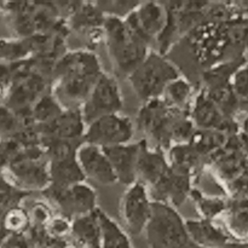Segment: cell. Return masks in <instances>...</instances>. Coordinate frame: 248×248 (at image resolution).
I'll return each mask as SVG.
<instances>
[{
  "label": "cell",
  "mask_w": 248,
  "mask_h": 248,
  "mask_svg": "<svg viewBox=\"0 0 248 248\" xmlns=\"http://www.w3.org/2000/svg\"><path fill=\"white\" fill-rule=\"evenodd\" d=\"M106 41L113 64L119 74L131 75L147 58V46L126 21L109 17L104 22Z\"/></svg>",
  "instance_id": "7a4b0ae2"
},
{
  "label": "cell",
  "mask_w": 248,
  "mask_h": 248,
  "mask_svg": "<svg viewBox=\"0 0 248 248\" xmlns=\"http://www.w3.org/2000/svg\"><path fill=\"white\" fill-rule=\"evenodd\" d=\"M108 156L118 182L132 186L137 176L138 157L140 153V143L138 144H124L116 147L103 148Z\"/></svg>",
  "instance_id": "8fae6325"
},
{
  "label": "cell",
  "mask_w": 248,
  "mask_h": 248,
  "mask_svg": "<svg viewBox=\"0 0 248 248\" xmlns=\"http://www.w3.org/2000/svg\"><path fill=\"white\" fill-rule=\"evenodd\" d=\"M137 171L145 182L155 186L169 173L170 169L161 153L149 152L145 147V142H142Z\"/></svg>",
  "instance_id": "5bb4252c"
},
{
  "label": "cell",
  "mask_w": 248,
  "mask_h": 248,
  "mask_svg": "<svg viewBox=\"0 0 248 248\" xmlns=\"http://www.w3.org/2000/svg\"><path fill=\"white\" fill-rule=\"evenodd\" d=\"M123 107L120 89L114 78L102 74L89 98L84 103L82 118L86 124H92L97 119L116 114Z\"/></svg>",
  "instance_id": "5b68a950"
},
{
  "label": "cell",
  "mask_w": 248,
  "mask_h": 248,
  "mask_svg": "<svg viewBox=\"0 0 248 248\" xmlns=\"http://www.w3.org/2000/svg\"><path fill=\"white\" fill-rule=\"evenodd\" d=\"M73 235L78 242L87 248L102 247V232L99 223V211L81 216L73 224Z\"/></svg>",
  "instance_id": "9a60e30c"
},
{
  "label": "cell",
  "mask_w": 248,
  "mask_h": 248,
  "mask_svg": "<svg viewBox=\"0 0 248 248\" xmlns=\"http://www.w3.org/2000/svg\"><path fill=\"white\" fill-rule=\"evenodd\" d=\"M194 118H195L198 125L201 127H227V120L220 113L219 107L210 98L206 96L199 97L196 102L195 110H194Z\"/></svg>",
  "instance_id": "ac0fdd59"
},
{
  "label": "cell",
  "mask_w": 248,
  "mask_h": 248,
  "mask_svg": "<svg viewBox=\"0 0 248 248\" xmlns=\"http://www.w3.org/2000/svg\"><path fill=\"white\" fill-rule=\"evenodd\" d=\"M28 223V217L19 208H11L4 216V227L11 232H18L23 229Z\"/></svg>",
  "instance_id": "603a6c76"
},
{
  "label": "cell",
  "mask_w": 248,
  "mask_h": 248,
  "mask_svg": "<svg viewBox=\"0 0 248 248\" xmlns=\"http://www.w3.org/2000/svg\"><path fill=\"white\" fill-rule=\"evenodd\" d=\"M84 123L82 114L79 110H69L46 124V135L50 136V140H62L80 137Z\"/></svg>",
  "instance_id": "4fadbf2b"
},
{
  "label": "cell",
  "mask_w": 248,
  "mask_h": 248,
  "mask_svg": "<svg viewBox=\"0 0 248 248\" xmlns=\"http://www.w3.org/2000/svg\"><path fill=\"white\" fill-rule=\"evenodd\" d=\"M191 240L201 248H223L227 246L228 237L208 220L186 222Z\"/></svg>",
  "instance_id": "2e32d148"
},
{
  "label": "cell",
  "mask_w": 248,
  "mask_h": 248,
  "mask_svg": "<svg viewBox=\"0 0 248 248\" xmlns=\"http://www.w3.org/2000/svg\"><path fill=\"white\" fill-rule=\"evenodd\" d=\"M51 199L67 215L85 216L96 211V194L90 186L75 184L64 189L51 186L48 190Z\"/></svg>",
  "instance_id": "9c48e42d"
},
{
  "label": "cell",
  "mask_w": 248,
  "mask_h": 248,
  "mask_svg": "<svg viewBox=\"0 0 248 248\" xmlns=\"http://www.w3.org/2000/svg\"><path fill=\"white\" fill-rule=\"evenodd\" d=\"M178 78V70L171 62L157 53H150L130 75V81L142 101H152L164 94L166 87Z\"/></svg>",
  "instance_id": "277c9868"
},
{
  "label": "cell",
  "mask_w": 248,
  "mask_h": 248,
  "mask_svg": "<svg viewBox=\"0 0 248 248\" xmlns=\"http://www.w3.org/2000/svg\"><path fill=\"white\" fill-rule=\"evenodd\" d=\"M223 248H248V246H224Z\"/></svg>",
  "instance_id": "484cf974"
},
{
  "label": "cell",
  "mask_w": 248,
  "mask_h": 248,
  "mask_svg": "<svg viewBox=\"0 0 248 248\" xmlns=\"http://www.w3.org/2000/svg\"><path fill=\"white\" fill-rule=\"evenodd\" d=\"M126 23L140 39L149 44L155 36L164 33L169 23V15L157 2H147L130 14Z\"/></svg>",
  "instance_id": "ba28073f"
},
{
  "label": "cell",
  "mask_w": 248,
  "mask_h": 248,
  "mask_svg": "<svg viewBox=\"0 0 248 248\" xmlns=\"http://www.w3.org/2000/svg\"><path fill=\"white\" fill-rule=\"evenodd\" d=\"M235 90L241 96L248 93V69L240 73L235 80Z\"/></svg>",
  "instance_id": "d4e9b609"
},
{
  "label": "cell",
  "mask_w": 248,
  "mask_h": 248,
  "mask_svg": "<svg viewBox=\"0 0 248 248\" xmlns=\"http://www.w3.org/2000/svg\"><path fill=\"white\" fill-rule=\"evenodd\" d=\"M11 170L19 181L31 186H43L51 181L50 173H47L45 166L31 157H26L12 164Z\"/></svg>",
  "instance_id": "e0dca14e"
},
{
  "label": "cell",
  "mask_w": 248,
  "mask_h": 248,
  "mask_svg": "<svg viewBox=\"0 0 248 248\" xmlns=\"http://www.w3.org/2000/svg\"><path fill=\"white\" fill-rule=\"evenodd\" d=\"M133 136V125L126 116L111 114L97 119L90 124L85 140L87 144L97 145L101 148L124 145Z\"/></svg>",
  "instance_id": "8992f818"
},
{
  "label": "cell",
  "mask_w": 248,
  "mask_h": 248,
  "mask_svg": "<svg viewBox=\"0 0 248 248\" xmlns=\"http://www.w3.org/2000/svg\"><path fill=\"white\" fill-rule=\"evenodd\" d=\"M102 232V248H131L125 232L108 216L99 211Z\"/></svg>",
  "instance_id": "d6986e66"
},
{
  "label": "cell",
  "mask_w": 248,
  "mask_h": 248,
  "mask_svg": "<svg viewBox=\"0 0 248 248\" xmlns=\"http://www.w3.org/2000/svg\"><path fill=\"white\" fill-rule=\"evenodd\" d=\"M78 161L85 176L92 181L103 186H111L118 182L113 166L103 148L92 144L82 145L78 152Z\"/></svg>",
  "instance_id": "30bf717a"
},
{
  "label": "cell",
  "mask_w": 248,
  "mask_h": 248,
  "mask_svg": "<svg viewBox=\"0 0 248 248\" xmlns=\"http://www.w3.org/2000/svg\"><path fill=\"white\" fill-rule=\"evenodd\" d=\"M145 234L150 248H201L191 240L186 223L167 203H153Z\"/></svg>",
  "instance_id": "3957f363"
},
{
  "label": "cell",
  "mask_w": 248,
  "mask_h": 248,
  "mask_svg": "<svg viewBox=\"0 0 248 248\" xmlns=\"http://www.w3.org/2000/svg\"><path fill=\"white\" fill-rule=\"evenodd\" d=\"M195 194L196 198H198L196 199L198 200V206L206 217H215L220 211L224 210V202L222 200H208V199H205L201 195H199V193Z\"/></svg>",
  "instance_id": "cb8c5ba5"
},
{
  "label": "cell",
  "mask_w": 248,
  "mask_h": 248,
  "mask_svg": "<svg viewBox=\"0 0 248 248\" xmlns=\"http://www.w3.org/2000/svg\"><path fill=\"white\" fill-rule=\"evenodd\" d=\"M164 96L173 106H182L190 96V85L184 80H174L166 87Z\"/></svg>",
  "instance_id": "ffe728a7"
},
{
  "label": "cell",
  "mask_w": 248,
  "mask_h": 248,
  "mask_svg": "<svg viewBox=\"0 0 248 248\" xmlns=\"http://www.w3.org/2000/svg\"><path fill=\"white\" fill-rule=\"evenodd\" d=\"M60 84L57 85V98L67 106L73 107L86 102L99 78L98 60L91 53L78 52L68 55L57 65Z\"/></svg>",
  "instance_id": "6da1fadb"
},
{
  "label": "cell",
  "mask_w": 248,
  "mask_h": 248,
  "mask_svg": "<svg viewBox=\"0 0 248 248\" xmlns=\"http://www.w3.org/2000/svg\"><path fill=\"white\" fill-rule=\"evenodd\" d=\"M155 191L164 200L171 199L172 202L181 205L189 191V176L186 170L177 167L176 171L170 170L169 173L155 184Z\"/></svg>",
  "instance_id": "7c38bea8"
},
{
  "label": "cell",
  "mask_w": 248,
  "mask_h": 248,
  "mask_svg": "<svg viewBox=\"0 0 248 248\" xmlns=\"http://www.w3.org/2000/svg\"><path fill=\"white\" fill-rule=\"evenodd\" d=\"M34 113H35V118L38 120L46 121L47 124L62 114L55 101L52 98H48V97H45L39 102Z\"/></svg>",
  "instance_id": "44dd1931"
},
{
  "label": "cell",
  "mask_w": 248,
  "mask_h": 248,
  "mask_svg": "<svg viewBox=\"0 0 248 248\" xmlns=\"http://www.w3.org/2000/svg\"><path fill=\"white\" fill-rule=\"evenodd\" d=\"M153 203L142 183H135L127 189L121 201V217L126 229L132 235H140L152 218Z\"/></svg>",
  "instance_id": "52a82bcc"
},
{
  "label": "cell",
  "mask_w": 248,
  "mask_h": 248,
  "mask_svg": "<svg viewBox=\"0 0 248 248\" xmlns=\"http://www.w3.org/2000/svg\"><path fill=\"white\" fill-rule=\"evenodd\" d=\"M245 130H246L247 132H248V119H247L246 121H245Z\"/></svg>",
  "instance_id": "4316f807"
},
{
  "label": "cell",
  "mask_w": 248,
  "mask_h": 248,
  "mask_svg": "<svg viewBox=\"0 0 248 248\" xmlns=\"http://www.w3.org/2000/svg\"><path fill=\"white\" fill-rule=\"evenodd\" d=\"M230 224L232 229L239 234L248 232V203L241 202L234 205L230 217Z\"/></svg>",
  "instance_id": "7402d4cb"
}]
</instances>
